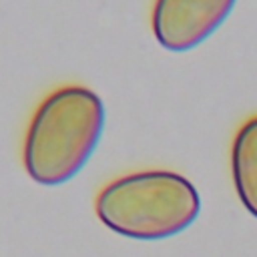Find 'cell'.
<instances>
[{"instance_id":"6da1fadb","label":"cell","mask_w":257,"mask_h":257,"mask_svg":"<svg viewBox=\"0 0 257 257\" xmlns=\"http://www.w3.org/2000/svg\"><path fill=\"white\" fill-rule=\"evenodd\" d=\"M104 104L88 86L52 90L36 106L22 145L28 177L56 187L76 177L96 151L104 131Z\"/></svg>"},{"instance_id":"7a4b0ae2","label":"cell","mask_w":257,"mask_h":257,"mask_svg":"<svg viewBox=\"0 0 257 257\" xmlns=\"http://www.w3.org/2000/svg\"><path fill=\"white\" fill-rule=\"evenodd\" d=\"M94 211L110 231L137 239L161 241L183 233L201 213L195 185L173 171L122 175L100 189Z\"/></svg>"},{"instance_id":"3957f363","label":"cell","mask_w":257,"mask_h":257,"mask_svg":"<svg viewBox=\"0 0 257 257\" xmlns=\"http://www.w3.org/2000/svg\"><path fill=\"white\" fill-rule=\"evenodd\" d=\"M237 0H155L151 28L169 52H187L211 38L231 16Z\"/></svg>"},{"instance_id":"277c9868","label":"cell","mask_w":257,"mask_h":257,"mask_svg":"<svg viewBox=\"0 0 257 257\" xmlns=\"http://www.w3.org/2000/svg\"><path fill=\"white\" fill-rule=\"evenodd\" d=\"M231 175L239 201L257 219V114L247 118L235 133Z\"/></svg>"}]
</instances>
